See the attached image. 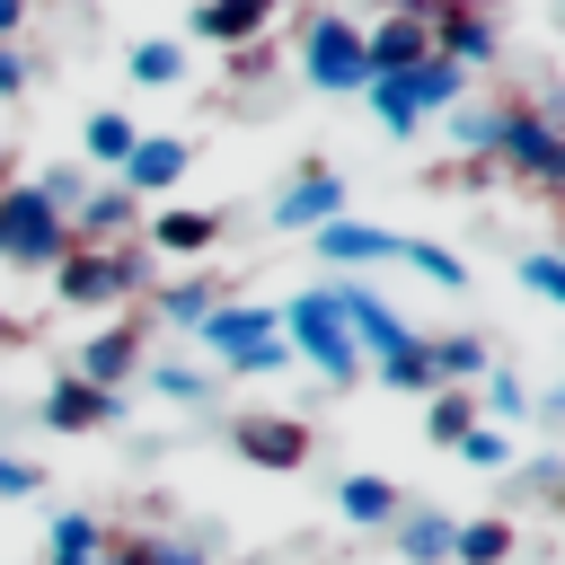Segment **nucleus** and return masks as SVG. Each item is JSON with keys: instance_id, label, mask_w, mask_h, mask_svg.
I'll return each instance as SVG.
<instances>
[{"instance_id": "nucleus-1", "label": "nucleus", "mask_w": 565, "mask_h": 565, "mask_svg": "<svg viewBox=\"0 0 565 565\" xmlns=\"http://www.w3.org/2000/svg\"><path fill=\"white\" fill-rule=\"evenodd\" d=\"M450 141L477 168L521 177L530 194H565V124H547L539 106H450Z\"/></svg>"}, {"instance_id": "nucleus-2", "label": "nucleus", "mask_w": 565, "mask_h": 565, "mask_svg": "<svg viewBox=\"0 0 565 565\" xmlns=\"http://www.w3.org/2000/svg\"><path fill=\"white\" fill-rule=\"evenodd\" d=\"M274 327H282L291 362H309L327 388H353V380H362V344H353V327L335 318V291H327V282H318V291H291V300L274 309Z\"/></svg>"}, {"instance_id": "nucleus-3", "label": "nucleus", "mask_w": 565, "mask_h": 565, "mask_svg": "<svg viewBox=\"0 0 565 565\" xmlns=\"http://www.w3.org/2000/svg\"><path fill=\"white\" fill-rule=\"evenodd\" d=\"M459 97H468V71H459V62H441V53H424L415 71H397V79H371V88H362V106H371L397 141H424V124H433V115H450Z\"/></svg>"}, {"instance_id": "nucleus-4", "label": "nucleus", "mask_w": 565, "mask_h": 565, "mask_svg": "<svg viewBox=\"0 0 565 565\" xmlns=\"http://www.w3.org/2000/svg\"><path fill=\"white\" fill-rule=\"evenodd\" d=\"M150 282L159 274H150L141 238H124V247H62V265H53V300L62 309H115V300H132Z\"/></svg>"}, {"instance_id": "nucleus-5", "label": "nucleus", "mask_w": 565, "mask_h": 565, "mask_svg": "<svg viewBox=\"0 0 565 565\" xmlns=\"http://www.w3.org/2000/svg\"><path fill=\"white\" fill-rule=\"evenodd\" d=\"M300 79L327 88V97H362V88H371L362 26H353L344 9H309V18H300Z\"/></svg>"}, {"instance_id": "nucleus-6", "label": "nucleus", "mask_w": 565, "mask_h": 565, "mask_svg": "<svg viewBox=\"0 0 565 565\" xmlns=\"http://www.w3.org/2000/svg\"><path fill=\"white\" fill-rule=\"evenodd\" d=\"M71 247V221L35 194V185H0V265H26V274H53Z\"/></svg>"}, {"instance_id": "nucleus-7", "label": "nucleus", "mask_w": 565, "mask_h": 565, "mask_svg": "<svg viewBox=\"0 0 565 565\" xmlns=\"http://www.w3.org/2000/svg\"><path fill=\"white\" fill-rule=\"evenodd\" d=\"M230 450H238L247 468H274V477H291V468H309V450H318V433H309L300 415H274V406H247V415H230Z\"/></svg>"}, {"instance_id": "nucleus-8", "label": "nucleus", "mask_w": 565, "mask_h": 565, "mask_svg": "<svg viewBox=\"0 0 565 565\" xmlns=\"http://www.w3.org/2000/svg\"><path fill=\"white\" fill-rule=\"evenodd\" d=\"M424 53H433V0H397L388 18L362 26V62H371V79H397V71H415Z\"/></svg>"}, {"instance_id": "nucleus-9", "label": "nucleus", "mask_w": 565, "mask_h": 565, "mask_svg": "<svg viewBox=\"0 0 565 565\" xmlns=\"http://www.w3.org/2000/svg\"><path fill=\"white\" fill-rule=\"evenodd\" d=\"M433 53L441 62H459L468 79L503 53V26H494V9L486 0H433Z\"/></svg>"}, {"instance_id": "nucleus-10", "label": "nucleus", "mask_w": 565, "mask_h": 565, "mask_svg": "<svg viewBox=\"0 0 565 565\" xmlns=\"http://www.w3.org/2000/svg\"><path fill=\"white\" fill-rule=\"evenodd\" d=\"M274 230H300V238H318L327 221H344V177L327 168V159H309L300 177H282V194H274V212H265Z\"/></svg>"}, {"instance_id": "nucleus-11", "label": "nucleus", "mask_w": 565, "mask_h": 565, "mask_svg": "<svg viewBox=\"0 0 565 565\" xmlns=\"http://www.w3.org/2000/svg\"><path fill=\"white\" fill-rule=\"evenodd\" d=\"M185 168H194V141H185V132H141V141H132V159L115 168V185H124L132 203H159V194H177V185H185Z\"/></svg>"}, {"instance_id": "nucleus-12", "label": "nucleus", "mask_w": 565, "mask_h": 565, "mask_svg": "<svg viewBox=\"0 0 565 565\" xmlns=\"http://www.w3.org/2000/svg\"><path fill=\"white\" fill-rule=\"evenodd\" d=\"M282 9H291V0H194V9H185V35L238 53V44H265Z\"/></svg>"}, {"instance_id": "nucleus-13", "label": "nucleus", "mask_w": 565, "mask_h": 565, "mask_svg": "<svg viewBox=\"0 0 565 565\" xmlns=\"http://www.w3.org/2000/svg\"><path fill=\"white\" fill-rule=\"evenodd\" d=\"M141 318H124V327H106V335H88L79 353H71V380H88V388H106V397H124L132 380H141Z\"/></svg>"}, {"instance_id": "nucleus-14", "label": "nucleus", "mask_w": 565, "mask_h": 565, "mask_svg": "<svg viewBox=\"0 0 565 565\" xmlns=\"http://www.w3.org/2000/svg\"><path fill=\"white\" fill-rule=\"evenodd\" d=\"M141 230V203L124 185H88V203L71 212V247H124Z\"/></svg>"}, {"instance_id": "nucleus-15", "label": "nucleus", "mask_w": 565, "mask_h": 565, "mask_svg": "<svg viewBox=\"0 0 565 565\" xmlns=\"http://www.w3.org/2000/svg\"><path fill=\"white\" fill-rule=\"evenodd\" d=\"M265 335H282L265 300H221V309H212V318L194 327V344H203L212 362H230V353H247V344H265Z\"/></svg>"}, {"instance_id": "nucleus-16", "label": "nucleus", "mask_w": 565, "mask_h": 565, "mask_svg": "<svg viewBox=\"0 0 565 565\" xmlns=\"http://www.w3.org/2000/svg\"><path fill=\"white\" fill-rule=\"evenodd\" d=\"M397 247H406L397 230H380V221H353V212L318 230V256H327V265H397Z\"/></svg>"}, {"instance_id": "nucleus-17", "label": "nucleus", "mask_w": 565, "mask_h": 565, "mask_svg": "<svg viewBox=\"0 0 565 565\" xmlns=\"http://www.w3.org/2000/svg\"><path fill=\"white\" fill-rule=\"evenodd\" d=\"M115 415H124V397H106V388H88V380H71V371L44 388V424H53V433H97V424H115Z\"/></svg>"}, {"instance_id": "nucleus-18", "label": "nucleus", "mask_w": 565, "mask_h": 565, "mask_svg": "<svg viewBox=\"0 0 565 565\" xmlns=\"http://www.w3.org/2000/svg\"><path fill=\"white\" fill-rule=\"evenodd\" d=\"M335 512H344L353 530H388V521L406 512V486H397V477H380V468H353V477L335 486Z\"/></svg>"}, {"instance_id": "nucleus-19", "label": "nucleus", "mask_w": 565, "mask_h": 565, "mask_svg": "<svg viewBox=\"0 0 565 565\" xmlns=\"http://www.w3.org/2000/svg\"><path fill=\"white\" fill-rule=\"evenodd\" d=\"M88 565H203L194 539H159V530H106Z\"/></svg>"}, {"instance_id": "nucleus-20", "label": "nucleus", "mask_w": 565, "mask_h": 565, "mask_svg": "<svg viewBox=\"0 0 565 565\" xmlns=\"http://www.w3.org/2000/svg\"><path fill=\"white\" fill-rule=\"evenodd\" d=\"M450 512H433V503H406L397 521H388V539H397V556L406 565H450Z\"/></svg>"}, {"instance_id": "nucleus-21", "label": "nucleus", "mask_w": 565, "mask_h": 565, "mask_svg": "<svg viewBox=\"0 0 565 565\" xmlns=\"http://www.w3.org/2000/svg\"><path fill=\"white\" fill-rule=\"evenodd\" d=\"M424 353H433V388H477L494 371V344L486 335H424Z\"/></svg>"}, {"instance_id": "nucleus-22", "label": "nucleus", "mask_w": 565, "mask_h": 565, "mask_svg": "<svg viewBox=\"0 0 565 565\" xmlns=\"http://www.w3.org/2000/svg\"><path fill=\"white\" fill-rule=\"evenodd\" d=\"M141 230H150L159 256H203V247H221V212H185V203H177V212H150Z\"/></svg>"}, {"instance_id": "nucleus-23", "label": "nucleus", "mask_w": 565, "mask_h": 565, "mask_svg": "<svg viewBox=\"0 0 565 565\" xmlns=\"http://www.w3.org/2000/svg\"><path fill=\"white\" fill-rule=\"evenodd\" d=\"M150 309H159L168 327H185V335H194V327L221 309V291H212V274H168V282H150Z\"/></svg>"}, {"instance_id": "nucleus-24", "label": "nucleus", "mask_w": 565, "mask_h": 565, "mask_svg": "<svg viewBox=\"0 0 565 565\" xmlns=\"http://www.w3.org/2000/svg\"><path fill=\"white\" fill-rule=\"evenodd\" d=\"M132 141H141V124H132L124 106H97V115L79 124V150H88L97 168H124V159H132Z\"/></svg>"}, {"instance_id": "nucleus-25", "label": "nucleus", "mask_w": 565, "mask_h": 565, "mask_svg": "<svg viewBox=\"0 0 565 565\" xmlns=\"http://www.w3.org/2000/svg\"><path fill=\"white\" fill-rule=\"evenodd\" d=\"M468 424H486V415H477V388H424V441L459 450Z\"/></svg>"}, {"instance_id": "nucleus-26", "label": "nucleus", "mask_w": 565, "mask_h": 565, "mask_svg": "<svg viewBox=\"0 0 565 565\" xmlns=\"http://www.w3.org/2000/svg\"><path fill=\"white\" fill-rule=\"evenodd\" d=\"M124 71H132L141 88H177V79H185V35H141V44L124 53Z\"/></svg>"}, {"instance_id": "nucleus-27", "label": "nucleus", "mask_w": 565, "mask_h": 565, "mask_svg": "<svg viewBox=\"0 0 565 565\" xmlns=\"http://www.w3.org/2000/svg\"><path fill=\"white\" fill-rule=\"evenodd\" d=\"M503 556H512V521H503V512L450 530V565H503Z\"/></svg>"}, {"instance_id": "nucleus-28", "label": "nucleus", "mask_w": 565, "mask_h": 565, "mask_svg": "<svg viewBox=\"0 0 565 565\" xmlns=\"http://www.w3.org/2000/svg\"><path fill=\"white\" fill-rule=\"evenodd\" d=\"M477 415H486V424H521V415H530V388H521V371H503V362H494V371L477 380Z\"/></svg>"}, {"instance_id": "nucleus-29", "label": "nucleus", "mask_w": 565, "mask_h": 565, "mask_svg": "<svg viewBox=\"0 0 565 565\" xmlns=\"http://www.w3.org/2000/svg\"><path fill=\"white\" fill-rule=\"evenodd\" d=\"M97 512H53V530H44V547H53V565H88L97 556Z\"/></svg>"}, {"instance_id": "nucleus-30", "label": "nucleus", "mask_w": 565, "mask_h": 565, "mask_svg": "<svg viewBox=\"0 0 565 565\" xmlns=\"http://www.w3.org/2000/svg\"><path fill=\"white\" fill-rule=\"evenodd\" d=\"M397 265H415L433 291H468V265H459L450 247H433V238H406V247H397Z\"/></svg>"}, {"instance_id": "nucleus-31", "label": "nucleus", "mask_w": 565, "mask_h": 565, "mask_svg": "<svg viewBox=\"0 0 565 565\" xmlns=\"http://www.w3.org/2000/svg\"><path fill=\"white\" fill-rule=\"evenodd\" d=\"M459 459L486 468V477H503V468H512V433H503V424H468V433H459Z\"/></svg>"}, {"instance_id": "nucleus-32", "label": "nucleus", "mask_w": 565, "mask_h": 565, "mask_svg": "<svg viewBox=\"0 0 565 565\" xmlns=\"http://www.w3.org/2000/svg\"><path fill=\"white\" fill-rule=\"evenodd\" d=\"M141 380H150V397H168V406H194V397H203V388H212V380H203V371H194V362H150V371H141Z\"/></svg>"}, {"instance_id": "nucleus-33", "label": "nucleus", "mask_w": 565, "mask_h": 565, "mask_svg": "<svg viewBox=\"0 0 565 565\" xmlns=\"http://www.w3.org/2000/svg\"><path fill=\"white\" fill-rule=\"evenodd\" d=\"M521 282H530L539 300L565 309V247H530V256H521Z\"/></svg>"}, {"instance_id": "nucleus-34", "label": "nucleus", "mask_w": 565, "mask_h": 565, "mask_svg": "<svg viewBox=\"0 0 565 565\" xmlns=\"http://www.w3.org/2000/svg\"><path fill=\"white\" fill-rule=\"evenodd\" d=\"M18 494H44V468L18 459V450H0V503H18Z\"/></svg>"}, {"instance_id": "nucleus-35", "label": "nucleus", "mask_w": 565, "mask_h": 565, "mask_svg": "<svg viewBox=\"0 0 565 565\" xmlns=\"http://www.w3.org/2000/svg\"><path fill=\"white\" fill-rule=\"evenodd\" d=\"M18 88H26V53H18V44H0V97H18Z\"/></svg>"}, {"instance_id": "nucleus-36", "label": "nucleus", "mask_w": 565, "mask_h": 565, "mask_svg": "<svg viewBox=\"0 0 565 565\" xmlns=\"http://www.w3.org/2000/svg\"><path fill=\"white\" fill-rule=\"evenodd\" d=\"M265 53H274V44H238V53H230V62H238L230 79H265Z\"/></svg>"}, {"instance_id": "nucleus-37", "label": "nucleus", "mask_w": 565, "mask_h": 565, "mask_svg": "<svg viewBox=\"0 0 565 565\" xmlns=\"http://www.w3.org/2000/svg\"><path fill=\"white\" fill-rule=\"evenodd\" d=\"M18 26H26V0H0V44H9Z\"/></svg>"}, {"instance_id": "nucleus-38", "label": "nucleus", "mask_w": 565, "mask_h": 565, "mask_svg": "<svg viewBox=\"0 0 565 565\" xmlns=\"http://www.w3.org/2000/svg\"><path fill=\"white\" fill-rule=\"evenodd\" d=\"M547 424H556V433H565V388H547Z\"/></svg>"}, {"instance_id": "nucleus-39", "label": "nucleus", "mask_w": 565, "mask_h": 565, "mask_svg": "<svg viewBox=\"0 0 565 565\" xmlns=\"http://www.w3.org/2000/svg\"><path fill=\"white\" fill-rule=\"evenodd\" d=\"M0 344H18V318H9V309H0Z\"/></svg>"}, {"instance_id": "nucleus-40", "label": "nucleus", "mask_w": 565, "mask_h": 565, "mask_svg": "<svg viewBox=\"0 0 565 565\" xmlns=\"http://www.w3.org/2000/svg\"><path fill=\"white\" fill-rule=\"evenodd\" d=\"M0 185H9V150H0Z\"/></svg>"}]
</instances>
